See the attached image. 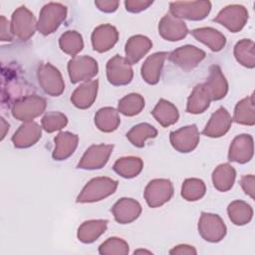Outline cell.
Returning a JSON list of instances; mask_svg holds the SVG:
<instances>
[{
	"label": "cell",
	"instance_id": "6da1fadb",
	"mask_svg": "<svg viewBox=\"0 0 255 255\" xmlns=\"http://www.w3.org/2000/svg\"><path fill=\"white\" fill-rule=\"evenodd\" d=\"M118 187V181L110 177H95L82 189L77 202L87 203L100 201L113 194Z\"/></svg>",
	"mask_w": 255,
	"mask_h": 255
},
{
	"label": "cell",
	"instance_id": "7a4b0ae2",
	"mask_svg": "<svg viewBox=\"0 0 255 255\" xmlns=\"http://www.w3.org/2000/svg\"><path fill=\"white\" fill-rule=\"evenodd\" d=\"M67 17V8L61 3L50 2L43 6L37 22V30L43 35L55 32Z\"/></svg>",
	"mask_w": 255,
	"mask_h": 255
},
{
	"label": "cell",
	"instance_id": "3957f363",
	"mask_svg": "<svg viewBox=\"0 0 255 255\" xmlns=\"http://www.w3.org/2000/svg\"><path fill=\"white\" fill-rule=\"evenodd\" d=\"M46 109V100L37 95H28L16 100L12 105V115L22 122H31Z\"/></svg>",
	"mask_w": 255,
	"mask_h": 255
},
{
	"label": "cell",
	"instance_id": "277c9868",
	"mask_svg": "<svg viewBox=\"0 0 255 255\" xmlns=\"http://www.w3.org/2000/svg\"><path fill=\"white\" fill-rule=\"evenodd\" d=\"M211 10L209 1H176L169 3V13L178 19L199 21Z\"/></svg>",
	"mask_w": 255,
	"mask_h": 255
},
{
	"label": "cell",
	"instance_id": "5b68a950",
	"mask_svg": "<svg viewBox=\"0 0 255 255\" xmlns=\"http://www.w3.org/2000/svg\"><path fill=\"white\" fill-rule=\"evenodd\" d=\"M37 78L41 89L52 97L60 96L65 90V83L61 73L56 67L49 63L39 66Z\"/></svg>",
	"mask_w": 255,
	"mask_h": 255
},
{
	"label": "cell",
	"instance_id": "8992f818",
	"mask_svg": "<svg viewBox=\"0 0 255 255\" xmlns=\"http://www.w3.org/2000/svg\"><path fill=\"white\" fill-rule=\"evenodd\" d=\"M10 23L13 35L21 41L30 39L37 30L35 17L25 6H21L13 12Z\"/></svg>",
	"mask_w": 255,
	"mask_h": 255
},
{
	"label": "cell",
	"instance_id": "52a82bcc",
	"mask_svg": "<svg viewBox=\"0 0 255 255\" xmlns=\"http://www.w3.org/2000/svg\"><path fill=\"white\" fill-rule=\"evenodd\" d=\"M98 71L97 61L90 56H75L68 63V73L73 84L91 80Z\"/></svg>",
	"mask_w": 255,
	"mask_h": 255
},
{
	"label": "cell",
	"instance_id": "ba28073f",
	"mask_svg": "<svg viewBox=\"0 0 255 255\" xmlns=\"http://www.w3.org/2000/svg\"><path fill=\"white\" fill-rule=\"evenodd\" d=\"M173 195V185L169 179L156 178L147 183L144 189V199L151 208H156L167 202Z\"/></svg>",
	"mask_w": 255,
	"mask_h": 255
},
{
	"label": "cell",
	"instance_id": "9c48e42d",
	"mask_svg": "<svg viewBox=\"0 0 255 255\" xmlns=\"http://www.w3.org/2000/svg\"><path fill=\"white\" fill-rule=\"evenodd\" d=\"M198 232L205 241L216 243L225 237L226 226L219 215L202 212L198 222Z\"/></svg>",
	"mask_w": 255,
	"mask_h": 255
},
{
	"label": "cell",
	"instance_id": "30bf717a",
	"mask_svg": "<svg viewBox=\"0 0 255 255\" xmlns=\"http://www.w3.org/2000/svg\"><path fill=\"white\" fill-rule=\"evenodd\" d=\"M248 20V11L242 5H228L223 8L213 19L214 22L221 24L230 32L236 33L243 29Z\"/></svg>",
	"mask_w": 255,
	"mask_h": 255
},
{
	"label": "cell",
	"instance_id": "8fae6325",
	"mask_svg": "<svg viewBox=\"0 0 255 255\" xmlns=\"http://www.w3.org/2000/svg\"><path fill=\"white\" fill-rule=\"evenodd\" d=\"M133 77L131 65L120 55L114 56L107 63V78L114 86H124L130 83Z\"/></svg>",
	"mask_w": 255,
	"mask_h": 255
},
{
	"label": "cell",
	"instance_id": "7c38bea8",
	"mask_svg": "<svg viewBox=\"0 0 255 255\" xmlns=\"http://www.w3.org/2000/svg\"><path fill=\"white\" fill-rule=\"evenodd\" d=\"M205 58V52L195 46H181L168 55V60L184 71L194 69Z\"/></svg>",
	"mask_w": 255,
	"mask_h": 255
},
{
	"label": "cell",
	"instance_id": "4fadbf2b",
	"mask_svg": "<svg viewBox=\"0 0 255 255\" xmlns=\"http://www.w3.org/2000/svg\"><path fill=\"white\" fill-rule=\"evenodd\" d=\"M114 145L112 144H94L91 145L83 154L78 163L81 169H100L108 162L112 154Z\"/></svg>",
	"mask_w": 255,
	"mask_h": 255
},
{
	"label": "cell",
	"instance_id": "5bb4252c",
	"mask_svg": "<svg viewBox=\"0 0 255 255\" xmlns=\"http://www.w3.org/2000/svg\"><path fill=\"white\" fill-rule=\"evenodd\" d=\"M199 131L195 125L183 127L170 132L169 139L174 149L179 152H190L199 142Z\"/></svg>",
	"mask_w": 255,
	"mask_h": 255
},
{
	"label": "cell",
	"instance_id": "9a60e30c",
	"mask_svg": "<svg viewBox=\"0 0 255 255\" xmlns=\"http://www.w3.org/2000/svg\"><path fill=\"white\" fill-rule=\"evenodd\" d=\"M158 33L159 35L170 42H175L183 39L187 33L188 29L186 24L170 13L165 14L158 23Z\"/></svg>",
	"mask_w": 255,
	"mask_h": 255
},
{
	"label": "cell",
	"instance_id": "2e32d148",
	"mask_svg": "<svg viewBox=\"0 0 255 255\" xmlns=\"http://www.w3.org/2000/svg\"><path fill=\"white\" fill-rule=\"evenodd\" d=\"M203 86L211 101L223 99L228 92V83L217 65L210 66L209 75Z\"/></svg>",
	"mask_w": 255,
	"mask_h": 255
},
{
	"label": "cell",
	"instance_id": "e0dca14e",
	"mask_svg": "<svg viewBox=\"0 0 255 255\" xmlns=\"http://www.w3.org/2000/svg\"><path fill=\"white\" fill-rule=\"evenodd\" d=\"M119 39V32L116 27L110 24H103L95 28L92 33V45L95 51L104 53L111 50Z\"/></svg>",
	"mask_w": 255,
	"mask_h": 255
},
{
	"label": "cell",
	"instance_id": "ac0fdd59",
	"mask_svg": "<svg viewBox=\"0 0 255 255\" xmlns=\"http://www.w3.org/2000/svg\"><path fill=\"white\" fill-rule=\"evenodd\" d=\"M253 156V137L250 134H239L231 142L228 159L238 163H246Z\"/></svg>",
	"mask_w": 255,
	"mask_h": 255
},
{
	"label": "cell",
	"instance_id": "d6986e66",
	"mask_svg": "<svg viewBox=\"0 0 255 255\" xmlns=\"http://www.w3.org/2000/svg\"><path fill=\"white\" fill-rule=\"evenodd\" d=\"M112 213L117 222L121 224H128L134 221L141 213L140 204L128 197H123L118 200L112 207Z\"/></svg>",
	"mask_w": 255,
	"mask_h": 255
},
{
	"label": "cell",
	"instance_id": "ffe728a7",
	"mask_svg": "<svg viewBox=\"0 0 255 255\" xmlns=\"http://www.w3.org/2000/svg\"><path fill=\"white\" fill-rule=\"evenodd\" d=\"M41 127L34 122H24L12 136V141L17 148H27L34 145L41 137Z\"/></svg>",
	"mask_w": 255,
	"mask_h": 255
},
{
	"label": "cell",
	"instance_id": "44dd1931",
	"mask_svg": "<svg viewBox=\"0 0 255 255\" xmlns=\"http://www.w3.org/2000/svg\"><path fill=\"white\" fill-rule=\"evenodd\" d=\"M231 124L232 119L230 114L225 108L220 107L212 114L202 132L209 137H220L229 130Z\"/></svg>",
	"mask_w": 255,
	"mask_h": 255
},
{
	"label": "cell",
	"instance_id": "7402d4cb",
	"mask_svg": "<svg viewBox=\"0 0 255 255\" xmlns=\"http://www.w3.org/2000/svg\"><path fill=\"white\" fill-rule=\"evenodd\" d=\"M166 52H157L146 58L141 66V77L149 85H155L158 83L163 63L167 58Z\"/></svg>",
	"mask_w": 255,
	"mask_h": 255
},
{
	"label": "cell",
	"instance_id": "603a6c76",
	"mask_svg": "<svg viewBox=\"0 0 255 255\" xmlns=\"http://www.w3.org/2000/svg\"><path fill=\"white\" fill-rule=\"evenodd\" d=\"M98 88H99L98 80L88 81L82 84L73 92L71 96V102L78 109L85 110L90 108L94 104L97 98Z\"/></svg>",
	"mask_w": 255,
	"mask_h": 255
},
{
	"label": "cell",
	"instance_id": "cb8c5ba5",
	"mask_svg": "<svg viewBox=\"0 0 255 255\" xmlns=\"http://www.w3.org/2000/svg\"><path fill=\"white\" fill-rule=\"evenodd\" d=\"M151 47L152 43L147 37L142 35H134L126 43V59L130 65L135 64L148 53Z\"/></svg>",
	"mask_w": 255,
	"mask_h": 255
},
{
	"label": "cell",
	"instance_id": "d4e9b609",
	"mask_svg": "<svg viewBox=\"0 0 255 255\" xmlns=\"http://www.w3.org/2000/svg\"><path fill=\"white\" fill-rule=\"evenodd\" d=\"M54 141L55 148L52 154L53 158L55 160H65L76 150L79 137L77 134L70 131H62L55 137Z\"/></svg>",
	"mask_w": 255,
	"mask_h": 255
},
{
	"label": "cell",
	"instance_id": "484cf974",
	"mask_svg": "<svg viewBox=\"0 0 255 255\" xmlns=\"http://www.w3.org/2000/svg\"><path fill=\"white\" fill-rule=\"evenodd\" d=\"M191 35L199 42L206 45L211 51L218 52L226 44L225 36L218 30L211 27H202L192 30Z\"/></svg>",
	"mask_w": 255,
	"mask_h": 255
},
{
	"label": "cell",
	"instance_id": "4316f807",
	"mask_svg": "<svg viewBox=\"0 0 255 255\" xmlns=\"http://www.w3.org/2000/svg\"><path fill=\"white\" fill-rule=\"evenodd\" d=\"M108 227V220L97 219L83 222L78 229V239L83 243H93Z\"/></svg>",
	"mask_w": 255,
	"mask_h": 255
},
{
	"label": "cell",
	"instance_id": "83f0119b",
	"mask_svg": "<svg viewBox=\"0 0 255 255\" xmlns=\"http://www.w3.org/2000/svg\"><path fill=\"white\" fill-rule=\"evenodd\" d=\"M151 115L156 120V122L163 128L175 124L179 118L176 107L164 99L158 101V103L152 110Z\"/></svg>",
	"mask_w": 255,
	"mask_h": 255
},
{
	"label": "cell",
	"instance_id": "f1b7e54d",
	"mask_svg": "<svg viewBox=\"0 0 255 255\" xmlns=\"http://www.w3.org/2000/svg\"><path fill=\"white\" fill-rule=\"evenodd\" d=\"M121 124L119 111L111 107L100 109L95 115V125L104 132H112L118 128Z\"/></svg>",
	"mask_w": 255,
	"mask_h": 255
},
{
	"label": "cell",
	"instance_id": "f546056e",
	"mask_svg": "<svg viewBox=\"0 0 255 255\" xmlns=\"http://www.w3.org/2000/svg\"><path fill=\"white\" fill-rule=\"evenodd\" d=\"M236 171L229 163L219 164L212 173V182L214 187L222 192H225L234 184Z\"/></svg>",
	"mask_w": 255,
	"mask_h": 255
},
{
	"label": "cell",
	"instance_id": "4dcf8cb0",
	"mask_svg": "<svg viewBox=\"0 0 255 255\" xmlns=\"http://www.w3.org/2000/svg\"><path fill=\"white\" fill-rule=\"evenodd\" d=\"M211 100L209 99L203 84H198L194 87L187 100L186 112L189 114H201L209 107Z\"/></svg>",
	"mask_w": 255,
	"mask_h": 255
},
{
	"label": "cell",
	"instance_id": "1f68e13d",
	"mask_svg": "<svg viewBox=\"0 0 255 255\" xmlns=\"http://www.w3.org/2000/svg\"><path fill=\"white\" fill-rule=\"evenodd\" d=\"M143 167L141 158L136 156H126L119 158L114 163V170L124 178H132L138 175Z\"/></svg>",
	"mask_w": 255,
	"mask_h": 255
},
{
	"label": "cell",
	"instance_id": "d6a6232c",
	"mask_svg": "<svg viewBox=\"0 0 255 255\" xmlns=\"http://www.w3.org/2000/svg\"><path fill=\"white\" fill-rule=\"evenodd\" d=\"M233 120L237 124L245 126H254L255 124V108H254V97L251 95L237 103Z\"/></svg>",
	"mask_w": 255,
	"mask_h": 255
},
{
	"label": "cell",
	"instance_id": "836d02e7",
	"mask_svg": "<svg viewBox=\"0 0 255 255\" xmlns=\"http://www.w3.org/2000/svg\"><path fill=\"white\" fill-rule=\"evenodd\" d=\"M229 219L235 225L247 224L253 216L252 207L245 201L235 200L232 201L227 208Z\"/></svg>",
	"mask_w": 255,
	"mask_h": 255
},
{
	"label": "cell",
	"instance_id": "e575fe53",
	"mask_svg": "<svg viewBox=\"0 0 255 255\" xmlns=\"http://www.w3.org/2000/svg\"><path fill=\"white\" fill-rule=\"evenodd\" d=\"M234 56L239 64L252 69L255 67L254 43L250 39H242L234 47Z\"/></svg>",
	"mask_w": 255,
	"mask_h": 255
},
{
	"label": "cell",
	"instance_id": "d590c367",
	"mask_svg": "<svg viewBox=\"0 0 255 255\" xmlns=\"http://www.w3.org/2000/svg\"><path fill=\"white\" fill-rule=\"evenodd\" d=\"M156 135V128L146 123L138 124L132 127L127 133L128 139L136 147H142L147 138H153Z\"/></svg>",
	"mask_w": 255,
	"mask_h": 255
},
{
	"label": "cell",
	"instance_id": "8d00e7d4",
	"mask_svg": "<svg viewBox=\"0 0 255 255\" xmlns=\"http://www.w3.org/2000/svg\"><path fill=\"white\" fill-rule=\"evenodd\" d=\"M144 108V99L139 94L131 93L119 101L118 111L128 117L138 115Z\"/></svg>",
	"mask_w": 255,
	"mask_h": 255
},
{
	"label": "cell",
	"instance_id": "74e56055",
	"mask_svg": "<svg viewBox=\"0 0 255 255\" xmlns=\"http://www.w3.org/2000/svg\"><path fill=\"white\" fill-rule=\"evenodd\" d=\"M59 45L63 52L68 55L76 56L84 48L83 37L77 31H67L59 39Z\"/></svg>",
	"mask_w": 255,
	"mask_h": 255
},
{
	"label": "cell",
	"instance_id": "f35d334b",
	"mask_svg": "<svg viewBox=\"0 0 255 255\" xmlns=\"http://www.w3.org/2000/svg\"><path fill=\"white\" fill-rule=\"evenodd\" d=\"M206 191L203 180L199 178H187L181 186V196L187 201H196L201 199Z\"/></svg>",
	"mask_w": 255,
	"mask_h": 255
},
{
	"label": "cell",
	"instance_id": "ab89813d",
	"mask_svg": "<svg viewBox=\"0 0 255 255\" xmlns=\"http://www.w3.org/2000/svg\"><path fill=\"white\" fill-rule=\"evenodd\" d=\"M99 253L102 255H126L128 253V245L122 238L111 237L100 245Z\"/></svg>",
	"mask_w": 255,
	"mask_h": 255
},
{
	"label": "cell",
	"instance_id": "60d3db41",
	"mask_svg": "<svg viewBox=\"0 0 255 255\" xmlns=\"http://www.w3.org/2000/svg\"><path fill=\"white\" fill-rule=\"evenodd\" d=\"M42 128L47 132H54L65 128L68 124V118L60 112L47 113L42 119Z\"/></svg>",
	"mask_w": 255,
	"mask_h": 255
},
{
	"label": "cell",
	"instance_id": "b9f144b4",
	"mask_svg": "<svg viewBox=\"0 0 255 255\" xmlns=\"http://www.w3.org/2000/svg\"><path fill=\"white\" fill-rule=\"evenodd\" d=\"M152 4V1L146 0H128L125 2L127 11L130 13H138L147 9Z\"/></svg>",
	"mask_w": 255,
	"mask_h": 255
},
{
	"label": "cell",
	"instance_id": "7bdbcfd3",
	"mask_svg": "<svg viewBox=\"0 0 255 255\" xmlns=\"http://www.w3.org/2000/svg\"><path fill=\"white\" fill-rule=\"evenodd\" d=\"M14 35L11 29V23L4 17H0V39L1 41H11Z\"/></svg>",
	"mask_w": 255,
	"mask_h": 255
},
{
	"label": "cell",
	"instance_id": "ee69618b",
	"mask_svg": "<svg viewBox=\"0 0 255 255\" xmlns=\"http://www.w3.org/2000/svg\"><path fill=\"white\" fill-rule=\"evenodd\" d=\"M254 175L253 174H247L243 175L240 179V184L244 190V192L249 195L252 199L254 198Z\"/></svg>",
	"mask_w": 255,
	"mask_h": 255
},
{
	"label": "cell",
	"instance_id": "f6af8a7d",
	"mask_svg": "<svg viewBox=\"0 0 255 255\" xmlns=\"http://www.w3.org/2000/svg\"><path fill=\"white\" fill-rule=\"evenodd\" d=\"M119 1H112V0H102V1H95V5L98 7L99 10L105 13H113L119 7Z\"/></svg>",
	"mask_w": 255,
	"mask_h": 255
},
{
	"label": "cell",
	"instance_id": "bcb514c9",
	"mask_svg": "<svg viewBox=\"0 0 255 255\" xmlns=\"http://www.w3.org/2000/svg\"><path fill=\"white\" fill-rule=\"evenodd\" d=\"M196 253H197V251L195 250V248L193 246H190V245H187V244L177 245L169 251V254H179V255H182V254L195 255Z\"/></svg>",
	"mask_w": 255,
	"mask_h": 255
},
{
	"label": "cell",
	"instance_id": "7dc6e473",
	"mask_svg": "<svg viewBox=\"0 0 255 255\" xmlns=\"http://www.w3.org/2000/svg\"><path fill=\"white\" fill-rule=\"evenodd\" d=\"M9 128V125L5 122V120L3 118H1V129H2V133H1V139L4 138L5 134H6V130H8Z\"/></svg>",
	"mask_w": 255,
	"mask_h": 255
},
{
	"label": "cell",
	"instance_id": "c3c4849f",
	"mask_svg": "<svg viewBox=\"0 0 255 255\" xmlns=\"http://www.w3.org/2000/svg\"><path fill=\"white\" fill-rule=\"evenodd\" d=\"M134 254H138V253H147V254H151L150 251H147V250H142V249H139V250H135L133 252Z\"/></svg>",
	"mask_w": 255,
	"mask_h": 255
}]
</instances>
